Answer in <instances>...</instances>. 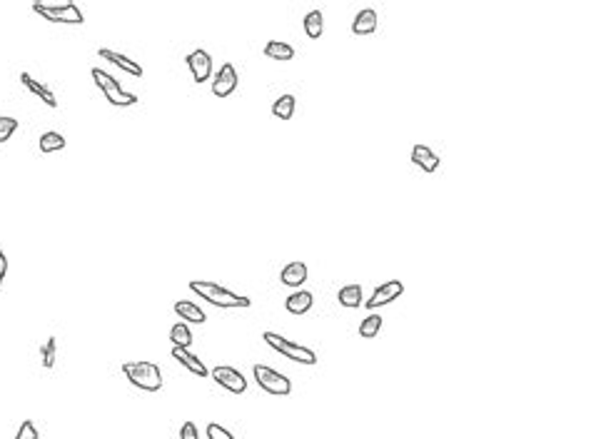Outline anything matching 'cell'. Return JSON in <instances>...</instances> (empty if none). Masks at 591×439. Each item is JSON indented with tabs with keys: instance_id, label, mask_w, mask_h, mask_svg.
<instances>
[{
	"instance_id": "1",
	"label": "cell",
	"mask_w": 591,
	"mask_h": 439,
	"mask_svg": "<svg viewBox=\"0 0 591 439\" xmlns=\"http://www.w3.org/2000/svg\"><path fill=\"white\" fill-rule=\"evenodd\" d=\"M190 290H193L195 295H200L205 302H210V305L222 307V310H230V307H250V305H252L250 297L237 295V292H232V290H227V287H222L220 282L193 280V282H190Z\"/></svg>"
},
{
	"instance_id": "2",
	"label": "cell",
	"mask_w": 591,
	"mask_h": 439,
	"mask_svg": "<svg viewBox=\"0 0 591 439\" xmlns=\"http://www.w3.org/2000/svg\"><path fill=\"white\" fill-rule=\"evenodd\" d=\"M123 375L128 377L130 385L140 387L145 392H160L163 390V372L155 362H125Z\"/></svg>"
},
{
	"instance_id": "3",
	"label": "cell",
	"mask_w": 591,
	"mask_h": 439,
	"mask_svg": "<svg viewBox=\"0 0 591 439\" xmlns=\"http://www.w3.org/2000/svg\"><path fill=\"white\" fill-rule=\"evenodd\" d=\"M90 75H93L95 85H98L100 93L108 98L110 105H115V108H130V105L138 103V95L128 93V90H125L110 73H105V70H100V68H93V73Z\"/></svg>"
},
{
	"instance_id": "4",
	"label": "cell",
	"mask_w": 591,
	"mask_h": 439,
	"mask_svg": "<svg viewBox=\"0 0 591 439\" xmlns=\"http://www.w3.org/2000/svg\"><path fill=\"white\" fill-rule=\"evenodd\" d=\"M33 10L38 15H43L50 23H65V25H83L85 15L73 0L68 3H33Z\"/></svg>"
},
{
	"instance_id": "5",
	"label": "cell",
	"mask_w": 591,
	"mask_h": 439,
	"mask_svg": "<svg viewBox=\"0 0 591 439\" xmlns=\"http://www.w3.org/2000/svg\"><path fill=\"white\" fill-rule=\"evenodd\" d=\"M262 340H265L275 352H280L282 357H287V360L300 362V365H317V355L310 350V347H302V345H297V342H290V340H285V337L275 335V332H265Z\"/></svg>"
},
{
	"instance_id": "6",
	"label": "cell",
	"mask_w": 591,
	"mask_h": 439,
	"mask_svg": "<svg viewBox=\"0 0 591 439\" xmlns=\"http://www.w3.org/2000/svg\"><path fill=\"white\" fill-rule=\"evenodd\" d=\"M255 382L265 392L277 395V397H287L292 392V382L287 380L285 375H280V372L272 370V367H267V365H255Z\"/></svg>"
},
{
	"instance_id": "7",
	"label": "cell",
	"mask_w": 591,
	"mask_h": 439,
	"mask_svg": "<svg viewBox=\"0 0 591 439\" xmlns=\"http://www.w3.org/2000/svg\"><path fill=\"white\" fill-rule=\"evenodd\" d=\"M212 380L217 382V385L222 387V390L232 392V395H242V392L247 390V380L245 375H242L240 370H235V367H227V365H217L215 370H210Z\"/></svg>"
},
{
	"instance_id": "8",
	"label": "cell",
	"mask_w": 591,
	"mask_h": 439,
	"mask_svg": "<svg viewBox=\"0 0 591 439\" xmlns=\"http://www.w3.org/2000/svg\"><path fill=\"white\" fill-rule=\"evenodd\" d=\"M237 83H240V78H237L235 65L222 63L220 70L215 73V78H212V95L215 98H230L237 90Z\"/></svg>"
},
{
	"instance_id": "9",
	"label": "cell",
	"mask_w": 591,
	"mask_h": 439,
	"mask_svg": "<svg viewBox=\"0 0 591 439\" xmlns=\"http://www.w3.org/2000/svg\"><path fill=\"white\" fill-rule=\"evenodd\" d=\"M402 292H404V282H399V280L382 282V285L377 287L375 292H372L370 300L365 302V307H367V310H377V307H382V305H390V302L397 300Z\"/></svg>"
},
{
	"instance_id": "10",
	"label": "cell",
	"mask_w": 591,
	"mask_h": 439,
	"mask_svg": "<svg viewBox=\"0 0 591 439\" xmlns=\"http://www.w3.org/2000/svg\"><path fill=\"white\" fill-rule=\"evenodd\" d=\"M185 63H188L195 83H205V80L212 75V58H210L207 50H202V48L193 50V53L185 58Z\"/></svg>"
},
{
	"instance_id": "11",
	"label": "cell",
	"mask_w": 591,
	"mask_h": 439,
	"mask_svg": "<svg viewBox=\"0 0 591 439\" xmlns=\"http://www.w3.org/2000/svg\"><path fill=\"white\" fill-rule=\"evenodd\" d=\"M20 83H23L25 88H28L33 95H38V98L43 100V103L48 105V108H58V98H55L53 90H50L45 83H38V80H35L30 73H20Z\"/></svg>"
},
{
	"instance_id": "12",
	"label": "cell",
	"mask_w": 591,
	"mask_h": 439,
	"mask_svg": "<svg viewBox=\"0 0 591 439\" xmlns=\"http://www.w3.org/2000/svg\"><path fill=\"white\" fill-rule=\"evenodd\" d=\"M98 55H100L103 60H108V63L118 65V68L125 70V73L135 75V78H143V68H140V65L135 63V60H130L128 55H120V53H115V50H110V48H100Z\"/></svg>"
},
{
	"instance_id": "13",
	"label": "cell",
	"mask_w": 591,
	"mask_h": 439,
	"mask_svg": "<svg viewBox=\"0 0 591 439\" xmlns=\"http://www.w3.org/2000/svg\"><path fill=\"white\" fill-rule=\"evenodd\" d=\"M412 163L417 165L419 170H424V173H434V170L439 168V158L434 155V150L422 143H417L412 148Z\"/></svg>"
},
{
	"instance_id": "14",
	"label": "cell",
	"mask_w": 591,
	"mask_h": 439,
	"mask_svg": "<svg viewBox=\"0 0 591 439\" xmlns=\"http://www.w3.org/2000/svg\"><path fill=\"white\" fill-rule=\"evenodd\" d=\"M173 357L185 367V370L193 372V375H197V377H207V375H210V370L205 367V362H200V357H195L193 352L185 350V347H173Z\"/></svg>"
},
{
	"instance_id": "15",
	"label": "cell",
	"mask_w": 591,
	"mask_h": 439,
	"mask_svg": "<svg viewBox=\"0 0 591 439\" xmlns=\"http://www.w3.org/2000/svg\"><path fill=\"white\" fill-rule=\"evenodd\" d=\"M280 282L287 287H300L302 282H307V265L305 262H287L280 272Z\"/></svg>"
},
{
	"instance_id": "16",
	"label": "cell",
	"mask_w": 591,
	"mask_h": 439,
	"mask_svg": "<svg viewBox=\"0 0 591 439\" xmlns=\"http://www.w3.org/2000/svg\"><path fill=\"white\" fill-rule=\"evenodd\" d=\"M377 10L375 8H365L355 15V23H352V33L355 35H372L377 30Z\"/></svg>"
},
{
	"instance_id": "17",
	"label": "cell",
	"mask_w": 591,
	"mask_h": 439,
	"mask_svg": "<svg viewBox=\"0 0 591 439\" xmlns=\"http://www.w3.org/2000/svg\"><path fill=\"white\" fill-rule=\"evenodd\" d=\"M312 302H315L312 292L297 290V292H292V295L285 300V307H287V312H292V315H307V312L312 310Z\"/></svg>"
},
{
	"instance_id": "18",
	"label": "cell",
	"mask_w": 591,
	"mask_h": 439,
	"mask_svg": "<svg viewBox=\"0 0 591 439\" xmlns=\"http://www.w3.org/2000/svg\"><path fill=\"white\" fill-rule=\"evenodd\" d=\"M175 312H178L180 320H183V322H195V325H202V322H207V315L195 305V302H188V300L175 302Z\"/></svg>"
},
{
	"instance_id": "19",
	"label": "cell",
	"mask_w": 591,
	"mask_h": 439,
	"mask_svg": "<svg viewBox=\"0 0 591 439\" xmlns=\"http://www.w3.org/2000/svg\"><path fill=\"white\" fill-rule=\"evenodd\" d=\"M337 300H340V305L347 307V310H355V307L365 305L360 285H345V287H340V292H337Z\"/></svg>"
},
{
	"instance_id": "20",
	"label": "cell",
	"mask_w": 591,
	"mask_h": 439,
	"mask_svg": "<svg viewBox=\"0 0 591 439\" xmlns=\"http://www.w3.org/2000/svg\"><path fill=\"white\" fill-rule=\"evenodd\" d=\"M265 55L272 60H280V63H290L295 58V48L290 43H280V40H270L265 45Z\"/></svg>"
},
{
	"instance_id": "21",
	"label": "cell",
	"mask_w": 591,
	"mask_h": 439,
	"mask_svg": "<svg viewBox=\"0 0 591 439\" xmlns=\"http://www.w3.org/2000/svg\"><path fill=\"white\" fill-rule=\"evenodd\" d=\"M295 108H297V100L295 95H280V98L272 103V115L280 120H292V115H295Z\"/></svg>"
},
{
	"instance_id": "22",
	"label": "cell",
	"mask_w": 591,
	"mask_h": 439,
	"mask_svg": "<svg viewBox=\"0 0 591 439\" xmlns=\"http://www.w3.org/2000/svg\"><path fill=\"white\" fill-rule=\"evenodd\" d=\"M305 33L310 40H317L322 35V30H325V15H322V10H310V13L305 15Z\"/></svg>"
},
{
	"instance_id": "23",
	"label": "cell",
	"mask_w": 591,
	"mask_h": 439,
	"mask_svg": "<svg viewBox=\"0 0 591 439\" xmlns=\"http://www.w3.org/2000/svg\"><path fill=\"white\" fill-rule=\"evenodd\" d=\"M65 145H68L65 138L60 133H55V130L40 135V153H58V150H63Z\"/></svg>"
},
{
	"instance_id": "24",
	"label": "cell",
	"mask_w": 591,
	"mask_h": 439,
	"mask_svg": "<svg viewBox=\"0 0 591 439\" xmlns=\"http://www.w3.org/2000/svg\"><path fill=\"white\" fill-rule=\"evenodd\" d=\"M170 342H173L175 347H185L188 350L190 345H193V335H190V327L185 325V322H178V325L170 330Z\"/></svg>"
},
{
	"instance_id": "25",
	"label": "cell",
	"mask_w": 591,
	"mask_h": 439,
	"mask_svg": "<svg viewBox=\"0 0 591 439\" xmlns=\"http://www.w3.org/2000/svg\"><path fill=\"white\" fill-rule=\"evenodd\" d=\"M382 330V317L380 315H367L365 320L360 322V337H365V340H372V337H377Z\"/></svg>"
},
{
	"instance_id": "26",
	"label": "cell",
	"mask_w": 591,
	"mask_h": 439,
	"mask_svg": "<svg viewBox=\"0 0 591 439\" xmlns=\"http://www.w3.org/2000/svg\"><path fill=\"white\" fill-rule=\"evenodd\" d=\"M55 352H58V340H55V337H50V340L45 342L43 350H40V360H43L45 370H50V367L55 365Z\"/></svg>"
},
{
	"instance_id": "27",
	"label": "cell",
	"mask_w": 591,
	"mask_h": 439,
	"mask_svg": "<svg viewBox=\"0 0 591 439\" xmlns=\"http://www.w3.org/2000/svg\"><path fill=\"white\" fill-rule=\"evenodd\" d=\"M15 130H18V120L10 118V115H3L0 118V143H8L15 135Z\"/></svg>"
},
{
	"instance_id": "28",
	"label": "cell",
	"mask_w": 591,
	"mask_h": 439,
	"mask_svg": "<svg viewBox=\"0 0 591 439\" xmlns=\"http://www.w3.org/2000/svg\"><path fill=\"white\" fill-rule=\"evenodd\" d=\"M15 439H40L35 422L33 420H25L23 425H20V430H18V435H15Z\"/></svg>"
},
{
	"instance_id": "29",
	"label": "cell",
	"mask_w": 591,
	"mask_h": 439,
	"mask_svg": "<svg viewBox=\"0 0 591 439\" xmlns=\"http://www.w3.org/2000/svg\"><path fill=\"white\" fill-rule=\"evenodd\" d=\"M205 432H207V439H235L230 430H225V427L217 425V422H210Z\"/></svg>"
},
{
	"instance_id": "30",
	"label": "cell",
	"mask_w": 591,
	"mask_h": 439,
	"mask_svg": "<svg viewBox=\"0 0 591 439\" xmlns=\"http://www.w3.org/2000/svg\"><path fill=\"white\" fill-rule=\"evenodd\" d=\"M180 439H200V435H197L195 422H185V425L180 427Z\"/></svg>"
},
{
	"instance_id": "31",
	"label": "cell",
	"mask_w": 591,
	"mask_h": 439,
	"mask_svg": "<svg viewBox=\"0 0 591 439\" xmlns=\"http://www.w3.org/2000/svg\"><path fill=\"white\" fill-rule=\"evenodd\" d=\"M5 275H8V257H5L3 247H0V287H3Z\"/></svg>"
}]
</instances>
